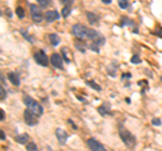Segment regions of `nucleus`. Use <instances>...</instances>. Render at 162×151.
<instances>
[{
    "mask_svg": "<svg viewBox=\"0 0 162 151\" xmlns=\"http://www.w3.org/2000/svg\"><path fill=\"white\" fill-rule=\"evenodd\" d=\"M24 104H26V107H27V109H29L30 112H33L35 116H42V113H43V108H42V105L38 103V101H35L34 99H31L30 96H24Z\"/></svg>",
    "mask_w": 162,
    "mask_h": 151,
    "instance_id": "obj_1",
    "label": "nucleus"
},
{
    "mask_svg": "<svg viewBox=\"0 0 162 151\" xmlns=\"http://www.w3.org/2000/svg\"><path fill=\"white\" fill-rule=\"evenodd\" d=\"M119 135H120L122 140L124 142V144H126L129 149H134V147L136 146V138L134 136V135H132L129 130H126V128H122V127H120Z\"/></svg>",
    "mask_w": 162,
    "mask_h": 151,
    "instance_id": "obj_2",
    "label": "nucleus"
},
{
    "mask_svg": "<svg viewBox=\"0 0 162 151\" xmlns=\"http://www.w3.org/2000/svg\"><path fill=\"white\" fill-rule=\"evenodd\" d=\"M72 34L76 38H79V39H85L89 35V28H86L83 24H74L72 27Z\"/></svg>",
    "mask_w": 162,
    "mask_h": 151,
    "instance_id": "obj_3",
    "label": "nucleus"
},
{
    "mask_svg": "<svg viewBox=\"0 0 162 151\" xmlns=\"http://www.w3.org/2000/svg\"><path fill=\"white\" fill-rule=\"evenodd\" d=\"M88 38L92 40V43L93 45H96L97 47H100V46H103L105 43V38L101 35L99 31H96V30H89V35H88Z\"/></svg>",
    "mask_w": 162,
    "mask_h": 151,
    "instance_id": "obj_4",
    "label": "nucleus"
},
{
    "mask_svg": "<svg viewBox=\"0 0 162 151\" xmlns=\"http://www.w3.org/2000/svg\"><path fill=\"white\" fill-rule=\"evenodd\" d=\"M30 9H31V18H33L34 23H40L43 20V15L40 12V9L38 8V5L35 4H30Z\"/></svg>",
    "mask_w": 162,
    "mask_h": 151,
    "instance_id": "obj_5",
    "label": "nucleus"
},
{
    "mask_svg": "<svg viewBox=\"0 0 162 151\" xmlns=\"http://www.w3.org/2000/svg\"><path fill=\"white\" fill-rule=\"evenodd\" d=\"M34 58H35V62L40 66H48L49 65V58L46 55V53L43 50H38V51L34 54Z\"/></svg>",
    "mask_w": 162,
    "mask_h": 151,
    "instance_id": "obj_6",
    "label": "nucleus"
},
{
    "mask_svg": "<svg viewBox=\"0 0 162 151\" xmlns=\"http://www.w3.org/2000/svg\"><path fill=\"white\" fill-rule=\"evenodd\" d=\"M86 144H88V147L92 151H107V149L103 146L100 142H97L96 139H93V138H91V139L86 140Z\"/></svg>",
    "mask_w": 162,
    "mask_h": 151,
    "instance_id": "obj_7",
    "label": "nucleus"
},
{
    "mask_svg": "<svg viewBox=\"0 0 162 151\" xmlns=\"http://www.w3.org/2000/svg\"><path fill=\"white\" fill-rule=\"evenodd\" d=\"M50 62L55 69H61V70L64 69V59H62V55L58 54V53H54V54L51 55Z\"/></svg>",
    "mask_w": 162,
    "mask_h": 151,
    "instance_id": "obj_8",
    "label": "nucleus"
},
{
    "mask_svg": "<svg viewBox=\"0 0 162 151\" xmlns=\"http://www.w3.org/2000/svg\"><path fill=\"white\" fill-rule=\"evenodd\" d=\"M24 120L29 125H35L38 123V116H35L33 112H30L29 109L24 111Z\"/></svg>",
    "mask_w": 162,
    "mask_h": 151,
    "instance_id": "obj_9",
    "label": "nucleus"
},
{
    "mask_svg": "<svg viewBox=\"0 0 162 151\" xmlns=\"http://www.w3.org/2000/svg\"><path fill=\"white\" fill-rule=\"evenodd\" d=\"M55 136H57V139L58 142L62 144V146H65L66 144V140H68V134L65 132L62 128H57L55 130Z\"/></svg>",
    "mask_w": 162,
    "mask_h": 151,
    "instance_id": "obj_10",
    "label": "nucleus"
},
{
    "mask_svg": "<svg viewBox=\"0 0 162 151\" xmlns=\"http://www.w3.org/2000/svg\"><path fill=\"white\" fill-rule=\"evenodd\" d=\"M45 18L46 20H48V23H51V22L57 20V19H60V12H57L55 9H51V11H48L45 14Z\"/></svg>",
    "mask_w": 162,
    "mask_h": 151,
    "instance_id": "obj_11",
    "label": "nucleus"
},
{
    "mask_svg": "<svg viewBox=\"0 0 162 151\" xmlns=\"http://www.w3.org/2000/svg\"><path fill=\"white\" fill-rule=\"evenodd\" d=\"M8 80H10L11 84L15 85V86H19V85H20L19 76H18L16 73H14V72H10V73H8Z\"/></svg>",
    "mask_w": 162,
    "mask_h": 151,
    "instance_id": "obj_12",
    "label": "nucleus"
},
{
    "mask_svg": "<svg viewBox=\"0 0 162 151\" xmlns=\"http://www.w3.org/2000/svg\"><path fill=\"white\" fill-rule=\"evenodd\" d=\"M99 113L100 115H103V116H105V115H111V109H110V105H108L107 103H104L103 105H100L99 107Z\"/></svg>",
    "mask_w": 162,
    "mask_h": 151,
    "instance_id": "obj_13",
    "label": "nucleus"
},
{
    "mask_svg": "<svg viewBox=\"0 0 162 151\" xmlns=\"http://www.w3.org/2000/svg\"><path fill=\"white\" fill-rule=\"evenodd\" d=\"M86 18H88L89 23H92V24L97 23L99 19H100V16L97 14H95V12H86Z\"/></svg>",
    "mask_w": 162,
    "mask_h": 151,
    "instance_id": "obj_14",
    "label": "nucleus"
},
{
    "mask_svg": "<svg viewBox=\"0 0 162 151\" xmlns=\"http://www.w3.org/2000/svg\"><path fill=\"white\" fill-rule=\"evenodd\" d=\"M29 135L27 134H22V135H16V142L19 144H26L27 142H29Z\"/></svg>",
    "mask_w": 162,
    "mask_h": 151,
    "instance_id": "obj_15",
    "label": "nucleus"
},
{
    "mask_svg": "<svg viewBox=\"0 0 162 151\" xmlns=\"http://www.w3.org/2000/svg\"><path fill=\"white\" fill-rule=\"evenodd\" d=\"M61 55H62V59H64L66 64H70V54L68 53L66 47H62L61 49Z\"/></svg>",
    "mask_w": 162,
    "mask_h": 151,
    "instance_id": "obj_16",
    "label": "nucleus"
},
{
    "mask_svg": "<svg viewBox=\"0 0 162 151\" xmlns=\"http://www.w3.org/2000/svg\"><path fill=\"white\" fill-rule=\"evenodd\" d=\"M49 39H50V42H51L53 46H58V45H60V37H58L57 34H50V35H49Z\"/></svg>",
    "mask_w": 162,
    "mask_h": 151,
    "instance_id": "obj_17",
    "label": "nucleus"
},
{
    "mask_svg": "<svg viewBox=\"0 0 162 151\" xmlns=\"http://www.w3.org/2000/svg\"><path fill=\"white\" fill-rule=\"evenodd\" d=\"M86 85H89V86H92L93 89L96 90V92H100V90H101V86H100V85H99V84H96L95 81H86Z\"/></svg>",
    "mask_w": 162,
    "mask_h": 151,
    "instance_id": "obj_18",
    "label": "nucleus"
},
{
    "mask_svg": "<svg viewBox=\"0 0 162 151\" xmlns=\"http://www.w3.org/2000/svg\"><path fill=\"white\" fill-rule=\"evenodd\" d=\"M70 5H64V8H62V16H64V18H68V16H69V14H70Z\"/></svg>",
    "mask_w": 162,
    "mask_h": 151,
    "instance_id": "obj_19",
    "label": "nucleus"
},
{
    "mask_svg": "<svg viewBox=\"0 0 162 151\" xmlns=\"http://www.w3.org/2000/svg\"><path fill=\"white\" fill-rule=\"evenodd\" d=\"M74 46H76V49L79 50V51H81V53H85L86 51V47L83 45V43H80L79 40H76V42H74Z\"/></svg>",
    "mask_w": 162,
    "mask_h": 151,
    "instance_id": "obj_20",
    "label": "nucleus"
},
{
    "mask_svg": "<svg viewBox=\"0 0 162 151\" xmlns=\"http://www.w3.org/2000/svg\"><path fill=\"white\" fill-rule=\"evenodd\" d=\"M27 151H38V147H37V144L34 142H30L27 144Z\"/></svg>",
    "mask_w": 162,
    "mask_h": 151,
    "instance_id": "obj_21",
    "label": "nucleus"
},
{
    "mask_svg": "<svg viewBox=\"0 0 162 151\" xmlns=\"http://www.w3.org/2000/svg\"><path fill=\"white\" fill-rule=\"evenodd\" d=\"M20 33H22V35H23V38H26V39L29 40V42L34 43V38H33V37H30L29 34H27V33H26V31H24V30H20Z\"/></svg>",
    "mask_w": 162,
    "mask_h": 151,
    "instance_id": "obj_22",
    "label": "nucleus"
},
{
    "mask_svg": "<svg viewBox=\"0 0 162 151\" xmlns=\"http://www.w3.org/2000/svg\"><path fill=\"white\" fill-rule=\"evenodd\" d=\"M119 7L122 8V9H126V8H129V2H126V0H119Z\"/></svg>",
    "mask_w": 162,
    "mask_h": 151,
    "instance_id": "obj_23",
    "label": "nucleus"
},
{
    "mask_svg": "<svg viewBox=\"0 0 162 151\" xmlns=\"http://www.w3.org/2000/svg\"><path fill=\"white\" fill-rule=\"evenodd\" d=\"M16 15L19 16L20 19H23L24 18V9L22 8V7H16Z\"/></svg>",
    "mask_w": 162,
    "mask_h": 151,
    "instance_id": "obj_24",
    "label": "nucleus"
},
{
    "mask_svg": "<svg viewBox=\"0 0 162 151\" xmlns=\"http://www.w3.org/2000/svg\"><path fill=\"white\" fill-rule=\"evenodd\" d=\"M7 97V92H5V88H0V100H4Z\"/></svg>",
    "mask_w": 162,
    "mask_h": 151,
    "instance_id": "obj_25",
    "label": "nucleus"
},
{
    "mask_svg": "<svg viewBox=\"0 0 162 151\" xmlns=\"http://www.w3.org/2000/svg\"><path fill=\"white\" fill-rule=\"evenodd\" d=\"M122 22H123V24H127V26H134V22L131 20V19H129V18H123V19H122Z\"/></svg>",
    "mask_w": 162,
    "mask_h": 151,
    "instance_id": "obj_26",
    "label": "nucleus"
},
{
    "mask_svg": "<svg viewBox=\"0 0 162 151\" xmlns=\"http://www.w3.org/2000/svg\"><path fill=\"white\" fill-rule=\"evenodd\" d=\"M38 4L40 7H48L50 4V0H38Z\"/></svg>",
    "mask_w": 162,
    "mask_h": 151,
    "instance_id": "obj_27",
    "label": "nucleus"
},
{
    "mask_svg": "<svg viewBox=\"0 0 162 151\" xmlns=\"http://www.w3.org/2000/svg\"><path fill=\"white\" fill-rule=\"evenodd\" d=\"M141 62H142V59L141 58H139V57L138 55H132V58H131V64H141Z\"/></svg>",
    "mask_w": 162,
    "mask_h": 151,
    "instance_id": "obj_28",
    "label": "nucleus"
},
{
    "mask_svg": "<svg viewBox=\"0 0 162 151\" xmlns=\"http://www.w3.org/2000/svg\"><path fill=\"white\" fill-rule=\"evenodd\" d=\"M151 124H153V125H161V120H160V119H153V120H151Z\"/></svg>",
    "mask_w": 162,
    "mask_h": 151,
    "instance_id": "obj_29",
    "label": "nucleus"
},
{
    "mask_svg": "<svg viewBox=\"0 0 162 151\" xmlns=\"http://www.w3.org/2000/svg\"><path fill=\"white\" fill-rule=\"evenodd\" d=\"M62 4H64V5H70V7H72L73 2H72V0H62Z\"/></svg>",
    "mask_w": 162,
    "mask_h": 151,
    "instance_id": "obj_30",
    "label": "nucleus"
},
{
    "mask_svg": "<svg viewBox=\"0 0 162 151\" xmlns=\"http://www.w3.org/2000/svg\"><path fill=\"white\" fill-rule=\"evenodd\" d=\"M122 78H123V80H130V78H131V73H126V74L123 73Z\"/></svg>",
    "mask_w": 162,
    "mask_h": 151,
    "instance_id": "obj_31",
    "label": "nucleus"
},
{
    "mask_svg": "<svg viewBox=\"0 0 162 151\" xmlns=\"http://www.w3.org/2000/svg\"><path fill=\"white\" fill-rule=\"evenodd\" d=\"M0 81H2V86L5 88V78H4V74L0 76Z\"/></svg>",
    "mask_w": 162,
    "mask_h": 151,
    "instance_id": "obj_32",
    "label": "nucleus"
},
{
    "mask_svg": "<svg viewBox=\"0 0 162 151\" xmlns=\"http://www.w3.org/2000/svg\"><path fill=\"white\" fill-rule=\"evenodd\" d=\"M0 119H2V121L5 119V115H4V111H3V109H0Z\"/></svg>",
    "mask_w": 162,
    "mask_h": 151,
    "instance_id": "obj_33",
    "label": "nucleus"
},
{
    "mask_svg": "<svg viewBox=\"0 0 162 151\" xmlns=\"http://www.w3.org/2000/svg\"><path fill=\"white\" fill-rule=\"evenodd\" d=\"M68 123H69V124H70L72 127L74 128V130H77V125H76V124H74V123H73V120H70V119H69V120H68Z\"/></svg>",
    "mask_w": 162,
    "mask_h": 151,
    "instance_id": "obj_34",
    "label": "nucleus"
},
{
    "mask_svg": "<svg viewBox=\"0 0 162 151\" xmlns=\"http://www.w3.org/2000/svg\"><path fill=\"white\" fill-rule=\"evenodd\" d=\"M0 135H2V140H5V134L3 130H0Z\"/></svg>",
    "mask_w": 162,
    "mask_h": 151,
    "instance_id": "obj_35",
    "label": "nucleus"
},
{
    "mask_svg": "<svg viewBox=\"0 0 162 151\" xmlns=\"http://www.w3.org/2000/svg\"><path fill=\"white\" fill-rule=\"evenodd\" d=\"M5 12H7V16H8V18H11V16H12L11 11H10V9H8V8H5Z\"/></svg>",
    "mask_w": 162,
    "mask_h": 151,
    "instance_id": "obj_36",
    "label": "nucleus"
},
{
    "mask_svg": "<svg viewBox=\"0 0 162 151\" xmlns=\"http://www.w3.org/2000/svg\"><path fill=\"white\" fill-rule=\"evenodd\" d=\"M155 34H157L158 37H161V38H162V30H161V28H160V30H158V33H155Z\"/></svg>",
    "mask_w": 162,
    "mask_h": 151,
    "instance_id": "obj_37",
    "label": "nucleus"
},
{
    "mask_svg": "<svg viewBox=\"0 0 162 151\" xmlns=\"http://www.w3.org/2000/svg\"><path fill=\"white\" fill-rule=\"evenodd\" d=\"M111 2H112V0H103V3H104V4H111Z\"/></svg>",
    "mask_w": 162,
    "mask_h": 151,
    "instance_id": "obj_38",
    "label": "nucleus"
}]
</instances>
